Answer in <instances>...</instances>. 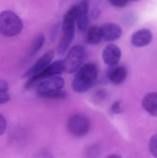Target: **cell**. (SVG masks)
Masks as SVG:
<instances>
[{"instance_id":"cell-2","label":"cell","mask_w":157,"mask_h":158,"mask_svg":"<svg viewBox=\"0 0 157 158\" xmlns=\"http://www.w3.org/2000/svg\"><path fill=\"white\" fill-rule=\"evenodd\" d=\"M98 69L93 63L83 64L77 71L73 80L72 87L78 93H83L89 90L97 79Z\"/></svg>"},{"instance_id":"cell-19","label":"cell","mask_w":157,"mask_h":158,"mask_svg":"<svg viewBox=\"0 0 157 158\" xmlns=\"http://www.w3.org/2000/svg\"><path fill=\"white\" fill-rule=\"evenodd\" d=\"M109 2L116 7H123L128 4L129 0H109Z\"/></svg>"},{"instance_id":"cell-1","label":"cell","mask_w":157,"mask_h":158,"mask_svg":"<svg viewBox=\"0 0 157 158\" xmlns=\"http://www.w3.org/2000/svg\"><path fill=\"white\" fill-rule=\"evenodd\" d=\"M64 84L65 81L60 76L54 75L40 81L35 86L39 96L43 98L56 99L65 97L66 94L62 91Z\"/></svg>"},{"instance_id":"cell-9","label":"cell","mask_w":157,"mask_h":158,"mask_svg":"<svg viewBox=\"0 0 157 158\" xmlns=\"http://www.w3.org/2000/svg\"><path fill=\"white\" fill-rule=\"evenodd\" d=\"M121 58V50L116 44L107 45L103 51V60L104 62L110 66H116Z\"/></svg>"},{"instance_id":"cell-17","label":"cell","mask_w":157,"mask_h":158,"mask_svg":"<svg viewBox=\"0 0 157 158\" xmlns=\"http://www.w3.org/2000/svg\"><path fill=\"white\" fill-rule=\"evenodd\" d=\"M43 43H44V36H43V34H40L39 36H37V37L35 38V40L33 41L31 46L30 55H31V56L35 55V54L41 49V47L43 46Z\"/></svg>"},{"instance_id":"cell-22","label":"cell","mask_w":157,"mask_h":158,"mask_svg":"<svg viewBox=\"0 0 157 158\" xmlns=\"http://www.w3.org/2000/svg\"><path fill=\"white\" fill-rule=\"evenodd\" d=\"M132 1H138V0H132Z\"/></svg>"},{"instance_id":"cell-21","label":"cell","mask_w":157,"mask_h":158,"mask_svg":"<svg viewBox=\"0 0 157 158\" xmlns=\"http://www.w3.org/2000/svg\"><path fill=\"white\" fill-rule=\"evenodd\" d=\"M112 110L115 112V113H119V112H121V105H120V102H117V103H115L114 105H113V106H112Z\"/></svg>"},{"instance_id":"cell-18","label":"cell","mask_w":157,"mask_h":158,"mask_svg":"<svg viewBox=\"0 0 157 158\" xmlns=\"http://www.w3.org/2000/svg\"><path fill=\"white\" fill-rule=\"evenodd\" d=\"M149 150L155 157H157V134H155L151 138L149 143Z\"/></svg>"},{"instance_id":"cell-14","label":"cell","mask_w":157,"mask_h":158,"mask_svg":"<svg viewBox=\"0 0 157 158\" xmlns=\"http://www.w3.org/2000/svg\"><path fill=\"white\" fill-rule=\"evenodd\" d=\"M143 106L148 114L157 117V93L146 94L143 100Z\"/></svg>"},{"instance_id":"cell-13","label":"cell","mask_w":157,"mask_h":158,"mask_svg":"<svg viewBox=\"0 0 157 158\" xmlns=\"http://www.w3.org/2000/svg\"><path fill=\"white\" fill-rule=\"evenodd\" d=\"M108 77L113 83L120 84L127 78V69L123 66H113L108 72Z\"/></svg>"},{"instance_id":"cell-6","label":"cell","mask_w":157,"mask_h":158,"mask_svg":"<svg viewBox=\"0 0 157 158\" xmlns=\"http://www.w3.org/2000/svg\"><path fill=\"white\" fill-rule=\"evenodd\" d=\"M67 127L71 135L75 137H82L89 132L91 122L85 116L74 115L68 118Z\"/></svg>"},{"instance_id":"cell-4","label":"cell","mask_w":157,"mask_h":158,"mask_svg":"<svg viewBox=\"0 0 157 158\" xmlns=\"http://www.w3.org/2000/svg\"><path fill=\"white\" fill-rule=\"evenodd\" d=\"M23 28V22L14 12L6 10L0 13V32L7 37L18 35Z\"/></svg>"},{"instance_id":"cell-12","label":"cell","mask_w":157,"mask_h":158,"mask_svg":"<svg viewBox=\"0 0 157 158\" xmlns=\"http://www.w3.org/2000/svg\"><path fill=\"white\" fill-rule=\"evenodd\" d=\"M153 40L151 31L147 29H142L134 32L131 36V44L136 47H143L149 44Z\"/></svg>"},{"instance_id":"cell-10","label":"cell","mask_w":157,"mask_h":158,"mask_svg":"<svg viewBox=\"0 0 157 158\" xmlns=\"http://www.w3.org/2000/svg\"><path fill=\"white\" fill-rule=\"evenodd\" d=\"M88 3L86 1H81L76 6V20L79 29L82 31L88 30L89 19H88Z\"/></svg>"},{"instance_id":"cell-3","label":"cell","mask_w":157,"mask_h":158,"mask_svg":"<svg viewBox=\"0 0 157 158\" xmlns=\"http://www.w3.org/2000/svg\"><path fill=\"white\" fill-rule=\"evenodd\" d=\"M76 6L71 7L65 15L62 24V38L58 44V53L65 54L75 36Z\"/></svg>"},{"instance_id":"cell-7","label":"cell","mask_w":157,"mask_h":158,"mask_svg":"<svg viewBox=\"0 0 157 158\" xmlns=\"http://www.w3.org/2000/svg\"><path fill=\"white\" fill-rule=\"evenodd\" d=\"M64 70H65V67H64V62L63 61L57 60V61H55L53 63H50L41 72H39L38 74H36V75H34V76L28 79V81L26 82V88L33 87L40 81L43 80V79H45L47 77H50V76L59 75Z\"/></svg>"},{"instance_id":"cell-11","label":"cell","mask_w":157,"mask_h":158,"mask_svg":"<svg viewBox=\"0 0 157 158\" xmlns=\"http://www.w3.org/2000/svg\"><path fill=\"white\" fill-rule=\"evenodd\" d=\"M101 31H102L103 40L106 42H112L118 40L122 34L121 28L118 24L112 22L104 24L101 27Z\"/></svg>"},{"instance_id":"cell-8","label":"cell","mask_w":157,"mask_h":158,"mask_svg":"<svg viewBox=\"0 0 157 158\" xmlns=\"http://www.w3.org/2000/svg\"><path fill=\"white\" fill-rule=\"evenodd\" d=\"M54 57V52L53 51H48L47 53H45L43 56H41L23 75V78H31L36 74H38L39 72H41L43 69H44L52 61Z\"/></svg>"},{"instance_id":"cell-16","label":"cell","mask_w":157,"mask_h":158,"mask_svg":"<svg viewBox=\"0 0 157 158\" xmlns=\"http://www.w3.org/2000/svg\"><path fill=\"white\" fill-rule=\"evenodd\" d=\"M10 96L8 94V84L5 81H0V104L6 103Z\"/></svg>"},{"instance_id":"cell-5","label":"cell","mask_w":157,"mask_h":158,"mask_svg":"<svg viewBox=\"0 0 157 158\" xmlns=\"http://www.w3.org/2000/svg\"><path fill=\"white\" fill-rule=\"evenodd\" d=\"M87 57L86 50L80 45L74 46L68 52L64 62L65 70L68 73H74L78 71L81 67L84 64V61Z\"/></svg>"},{"instance_id":"cell-20","label":"cell","mask_w":157,"mask_h":158,"mask_svg":"<svg viewBox=\"0 0 157 158\" xmlns=\"http://www.w3.org/2000/svg\"><path fill=\"white\" fill-rule=\"evenodd\" d=\"M6 129V120L4 118V116L0 114V136L5 132Z\"/></svg>"},{"instance_id":"cell-15","label":"cell","mask_w":157,"mask_h":158,"mask_svg":"<svg viewBox=\"0 0 157 158\" xmlns=\"http://www.w3.org/2000/svg\"><path fill=\"white\" fill-rule=\"evenodd\" d=\"M103 39L101 27L97 26H92L88 29L86 33V41L90 44H96L100 43V41Z\"/></svg>"}]
</instances>
